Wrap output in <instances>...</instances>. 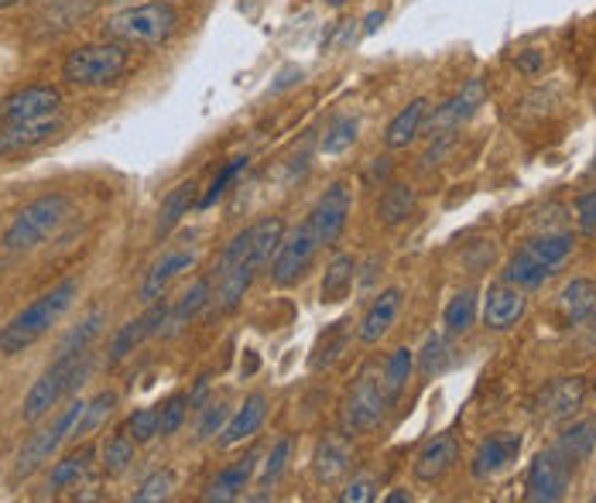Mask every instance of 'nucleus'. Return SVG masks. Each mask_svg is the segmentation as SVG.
Instances as JSON below:
<instances>
[{"mask_svg": "<svg viewBox=\"0 0 596 503\" xmlns=\"http://www.w3.org/2000/svg\"><path fill=\"white\" fill-rule=\"evenodd\" d=\"M380 21H385V11H370V14H367V21H364V32H367V35H374V32L380 28Z\"/></svg>", "mask_w": 596, "mask_h": 503, "instance_id": "obj_53", "label": "nucleus"}, {"mask_svg": "<svg viewBox=\"0 0 596 503\" xmlns=\"http://www.w3.org/2000/svg\"><path fill=\"white\" fill-rule=\"evenodd\" d=\"M145 335H148V329H145V319H134V322H127L121 332H117V340H113V346H110V359H107V364L110 367H117V364H121V359L141 343V340H145Z\"/></svg>", "mask_w": 596, "mask_h": 503, "instance_id": "obj_42", "label": "nucleus"}, {"mask_svg": "<svg viewBox=\"0 0 596 503\" xmlns=\"http://www.w3.org/2000/svg\"><path fill=\"white\" fill-rule=\"evenodd\" d=\"M350 322H337L329 326V332L316 343V353H313V370H326L340 359V353L346 349V340H350Z\"/></svg>", "mask_w": 596, "mask_h": 503, "instance_id": "obj_35", "label": "nucleus"}, {"mask_svg": "<svg viewBox=\"0 0 596 503\" xmlns=\"http://www.w3.org/2000/svg\"><path fill=\"white\" fill-rule=\"evenodd\" d=\"M127 45L104 41V45H83L69 52L62 62V76L73 86H107L117 83L127 72Z\"/></svg>", "mask_w": 596, "mask_h": 503, "instance_id": "obj_5", "label": "nucleus"}, {"mask_svg": "<svg viewBox=\"0 0 596 503\" xmlns=\"http://www.w3.org/2000/svg\"><path fill=\"white\" fill-rule=\"evenodd\" d=\"M548 278H552V271H548L545 263L538 257H532L524 247L508 260V268H504V281L521 287V292H535V287H542Z\"/></svg>", "mask_w": 596, "mask_h": 503, "instance_id": "obj_28", "label": "nucleus"}, {"mask_svg": "<svg viewBox=\"0 0 596 503\" xmlns=\"http://www.w3.org/2000/svg\"><path fill=\"white\" fill-rule=\"evenodd\" d=\"M196 206V182L188 179V182H179L169 196H165L161 209H158V223H155V236H169L179 223H182V216H188V209Z\"/></svg>", "mask_w": 596, "mask_h": 503, "instance_id": "obj_26", "label": "nucleus"}, {"mask_svg": "<svg viewBox=\"0 0 596 503\" xmlns=\"http://www.w3.org/2000/svg\"><path fill=\"white\" fill-rule=\"evenodd\" d=\"M124 431L134 442H151L158 435V412H155V407H141V412H134L127 418Z\"/></svg>", "mask_w": 596, "mask_h": 503, "instance_id": "obj_46", "label": "nucleus"}, {"mask_svg": "<svg viewBox=\"0 0 596 503\" xmlns=\"http://www.w3.org/2000/svg\"><path fill=\"white\" fill-rule=\"evenodd\" d=\"M473 319H476V295L473 292H460L457 298L446 305V311H442V322H446V329L452 335L466 332L473 326Z\"/></svg>", "mask_w": 596, "mask_h": 503, "instance_id": "obj_38", "label": "nucleus"}, {"mask_svg": "<svg viewBox=\"0 0 596 503\" xmlns=\"http://www.w3.org/2000/svg\"><path fill=\"white\" fill-rule=\"evenodd\" d=\"M350 206H353V192H350V185H346V182H332V185L323 192V196H319L316 209L305 216V220L313 223V230H316V236H319V244H323V247L337 244V240H340V233H343V226H346V220H350Z\"/></svg>", "mask_w": 596, "mask_h": 503, "instance_id": "obj_12", "label": "nucleus"}, {"mask_svg": "<svg viewBox=\"0 0 596 503\" xmlns=\"http://www.w3.org/2000/svg\"><path fill=\"white\" fill-rule=\"evenodd\" d=\"M172 487H175V473L172 469H161V473H155L151 479H145L141 483V490L134 493V503H155V500H165L172 493Z\"/></svg>", "mask_w": 596, "mask_h": 503, "instance_id": "obj_44", "label": "nucleus"}, {"mask_svg": "<svg viewBox=\"0 0 596 503\" xmlns=\"http://www.w3.org/2000/svg\"><path fill=\"white\" fill-rule=\"evenodd\" d=\"M572 469H576V463H572L559 445L538 452L532 469H528V500L532 503H556V500H562L565 490H569Z\"/></svg>", "mask_w": 596, "mask_h": 503, "instance_id": "obj_10", "label": "nucleus"}, {"mask_svg": "<svg viewBox=\"0 0 596 503\" xmlns=\"http://www.w3.org/2000/svg\"><path fill=\"white\" fill-rule=\"evenodd\" d=\"M175 28H179V11L169 0H145V4H131L127 11H117L113 17H107L104 35L127 48H155L169 41Z\"/></svg>", "mask_w": 596, "mask_h": 503, "instance_id": "obj_3", "label": "nucleus"}, {"mask_svg": "<svg viewBox=\"0 0 596 503\" xmlns=\"http://www.w3.org/2000/svg\"><path fill=\"white\" fill-rule=\"evenodd\" d=\"M265 415H268V397L265 394H251L244 401V407L236 412L227 428L220 431V445H241L244 439H251L254 431L265 425Z\"/></svg>", "mask_w": 596, "mask_h": 503, "instance_id": "obj_23", "label": "nucleus"}, {"mask_svg": "<svg viewBox=\"0 0 596 503\" xmlns=\"http://www.w3.org/2000/svg\"><path fill=\"white\" fill-rule=\"evenodd\" d=\"M134 4H145V0H134Z\"/></svg>", "mask_w": 596, "mask_h": 503, "instance_id": "obj_57", "label": "nucleus"}, {"mask_svg": "<svg viewBox=\"0 0 596 503\" xmlns=\"http://www.w3.org/2000/svg\"><path fill=\"white\" fill-rule=\"evenodd\" d=\"M289 455H292V439L275 442V449H271V455H268L265 469H260V479H257V483L265 487V490L275 487V483H278V476L284 473V466H289Z\"/></svg>", "mask_w": 596, "mask_h": 503, "instance_id": "obj_43", "label": "nucleus"}, {"mask_svg": "<svg viewBox=\"0 0 596 503\" xmlns=\"http://www.w3.org/2000/svg\"><path fill=\"white\" fill-rule=\"evenodd\" d=\"M583 397H586V380L583 377H559L535 397V415L548 418V421L569 418L583 404Z\"/></svg>", "mask_w": 596, "mask_h": 503, "instance_id": "obj_15", "label": "nucleus"}, {"mask_svg": "<svg viewBox=\"0 0 596 503\" xmlns=\"http://www.w3.org/2000/svg\"><path fill=\"white\" fill-rule=\"evenodd\" d=\"M556 445L569 455L572 463L589 459V452L596 445V418H583V421H576L572 428H565Z\"/></svg>", "mask_w": 596, "mask_h": 503, "instance_id": "obj_33", "label": "nucleus"}, {"mask_svg": "<svg viewBox=\"0 0 596 503\" xmlns=\"http://www.w3.org/2000/svg\"><path fill=\"white\" fill-rule=\"evenodd\" d=\"M388 397H385V383H380V370L374 364H367L361 370V377L353 380V388L343 401V412H340V425L346 435H361V431H370L380 425L388 412Z\"/></svg>", "mask_w": 596, "mask_h": 503, "instance_id": "obj_7", "label": "nucleus"}, {"mask_svg": "<svg viewBox=\"0 0 596 503\" xmlns=\"http://www.w3.org/2000/svg\"><path fill=\"white\" fill-rule=\"evenodd\" d=\"M134 439L127 435V431H121V435L107 439L104 445V473L107 476H121L131 463H134Z\"/></svg>", "mask_w": 596, "mask_h": 503, "instance_id": "obj_37", "label": "nucleus"}, {"mask_svg": "<svg viewBox=\"0 0 596 503\" xmlns=\"http://www.w3.org/2000/svg\"><path fill=\"white\" fill-rule=\"evenodd\" d=\"M559 308H562V316L569 326H583L596 316V284L586 281V278H576V281H569L562 287V295H559Z\"/></svg>", "mask_w": 596, "mask_h": 503, "instance_id": "obj_24", "label": "nucleus"}, {"mask_svg": "<svg viewBox=\"0 0 596 503\" xmlns=\"http://www.w3.org/2000/svg\"><path fill=\"white\" fill-rule=\"evenodd\" d=\"M572 247H576V240H572V233H565V230H559V233L545 230V233L532 236L528 244H524V250H528L532 257H538L548 271L562 268V263L569 260V254H572Z\"/></svg>", "mask_w": 596, "mask_h": 503, "instance_id": "obj_27", "label": "nucleus"}, {"mask_svg": "<svg viewBox=\"0 0 596 503\" xmlns=\"http://www.w3.org/2000/svg\"><path fill=\"white\" fill-rule=\"evenodd\" d=\"M356 131H361V120L356 116H337L323 134V155H343L356 144Z\"/></svg>", "mask_w": 596, "mask_h": 503, "instance_id": "obj_36", "label": "nucleus"}, {"mask_svg": "<svg viewBox=\"0 0 596 503\" xmlns=\"http://www.w3.org/2000/svg\"><path fill=\"white\" fill-rule=\"evenodd\" d=\"M457 459H460V442L452 435H436L415 455V479L418 483H436V479H442L457 466Z\"/></svg>", "mask_w": 596, "mask_h": 503, "instance_id": "obj_18", "label": "nucleus"}, {"mask_svg": "<svg viewBox=\"0 0 596 503\" xmlns=\"http://www.w3.org/2000/svg\"><path fill=\"white\" fill-rule=\"evenodd\" d=\"M576 223L583 236H596V188L583 192L576 199Z\"/></svg>", "mask_w": 596, "mask_h": 503, "instance_id": "obj_49", "label": "nucleus"}, {"mask_svg": "<svg viewBox=\"0 0 596 503\" xmlns=\"http://www.w3.org/2000/svg\"><path fill=\"white\" fill-rule=\"evenodd\" d=\"M17 4V0H0V11H4V8H14Z\"/></svg>", "mask_w": 596, "mask_h": 503, "instance_id": "obj_56", "label": "nucleus"}, {"mask_svg": "<svg viewBox=\"0 0 596 503\" xmlns=\"http://www.w3.org/2000/svg\"><path fill=\"white\" fill-rule=\"evenodd\" d=\"M412 212H415V188L391 182L385 188V196H380V203H377V220L385 226H401Z\"/></svg>", "mask_w": 596, "mask_h": 503, "instance_id": "obj_29", "label": "nucleus"}, {"mask_svg": "<svg viewBox=\"0 0 596 503\" xmlns=\"http://www.w3.org/2000/svg\"><path fill=\"white\" fill-rule=\"evenodd\" d=\"M353 274H356V260L350 254L332 257V263L326 268V278H323V302L326 305H340L350 295Z\"/></svg>", "mask_w": 596, "mask_h": 503, "instance_id": "obj_31", "label": "nucleus"}, {"mask_svg": "<svg viewBox=\"0 0 596 503\" xmlns=\"http://www.w3.org/2000/svg\"><path fill=\"white\" fill-rule=\"evenodd\" d=\"M343 503H367L374 500V479L370 476H361V479H353V483L340 493Z\"/></svg>", "mask_w": 596, "mask_h": 503, "instance_id": "obj_50", "label": "nucleus"}, {"mask_svg": "<svg viewBox=\"0 0 596 503\" xmlns=\"http://www.w3.org/2000/svg\"><path fill=\"white\" fill-rule=\"evenodd\" d=\"M284 240V223L278 216H268V220H257L254 226H247L244 233H236L227 250L217 260V271H212V305L217 311H233L241 305V298L247 295V287L254 281V274L265 268V263L275 260L278 247Z\"/></svg>", "mask_w": 596, "mask_h": 503, "instance_id": "obj_1", "label": "nucleus"}, {"mask_svg": "<svg viewBox=\"0 0 596 503\" xmlns=\"http://www.w3.org/2000/svg\"><path fill=\"white\" fill-rule=\"evenodd\" d=\"M113 404H117V397L110 394V391H104V394H97L93 397L86 407H83V418H80V425L73 428V439H80V435H89L93 428H100V421L113 412Z\"/></svg>", "mask_w": 596, "mask_h": 503, "instance_id": "obj_41", "label": "nucleus"}, {"mask_svg": "<svg viewBox=\"0 0 596 503\" xmlns=\"http://www.w3.org/2000/svg\"><path fill=\"white\" fill-rule=\"evenodd\" d=\"M254 466H257V452H247L244 459H236L230 463L227 469L217 473V479L209 483V490L203 493L206 503H230L244 493V487L251 483V476H254Z\"/></svg>", "mask_w": 596, "mask_h": 503, "instance_id": "obj_20", "label": "nucleus"}, {"mask_svg": "<svg viewBox=\"0 0 596 503\" xmlns=\"http://www.w3.org/2000/svg\"><path fill=\"white\" fill-rule=\"evenodd\" d=\"M69 216V199L59 196V192H52V196H41L35 203H28L25 209H21L14 216V223L8 226L4 233V247L21 254V250H32L38 247L41 240H49Z\"/></svg>", "mask_w": 596, "mask_h": 503, "instance_id": "obj_6", "label": "nucleus"}, {"mask_svg": "<svg viewBox=\"0 0 596 503\" xmlns=\"http://www.w3.org/2000/svg\"><path fill=\"white\" fill-rule=\"evenodd\" d=\"M209 295H212V281L209 278H203V281H196L193 287H188V292L179 298V305L169 308V335L182 332L188 322H193L199 311L209 305Z\"/></svg>", "mask_w": 596, "mask_h": 503, "instance_id": "obj_30", "label": "nucleus"}, {"mask_svg": "<svg viewBox=\"0 0 596 503\" xmlns=\"http://www.w3.org/2000/svg\"><path fill=\"white\" fill-rule=\"evenodd\" d=\"M521 452V439L511 435V431H500V435H490L481 442V449L473 452V463H470V473L476 479H490L497 473H504Z\"/></svg>", "mask_w": 596, "mask_h": 503, "instance_id": "obj_16", "label": "nucleus"}, {"mask_svg": "<svg viewBox=\"0 0 596 503\" xmlns=\"http://www.w3.org/2000/svg\"><path fill=\"white\" fill-rule=\"evenodd\" d=\"M350 463H353V445L346 439V431H332V435L319 439V445L313 452V473L319 483L329 487V483H337V479H343Z\"/></svg>", "mask_w": 596, "mask_h": 503, "instance_id": "obj_17", "label": "nucleus"}, {"mask_svg": "<svg viewBox=\"0 0 596 503\" xmlns=\"http://www.w3.org/2000/svg\"><path fill=\"white\" fill-rule=\"evenodd\" d=\"M100 329H104V311L97 308V311H89V316L80 322V329H73V332H69L65 340L59 343V356H62V353H80V349H89V343L97 340Z\"/></svg>", "mask_w": 596, "mask_h": 503, "instance_id": "obj_40", "label": "nucleus"}, {"mask_svg": "<svg viewBox=\"0 0 596 503\" xmlns=\"http://www.w3.org/2000/svg\"><path fill=\"white\" fill-rule=\"evenodd\" d=\"M514 62H518V69H521V72H538V69H542V52H535V48H528V52H521Z\"/></svg>", "mask_w": 596, "mask_h": 503, "instance_id": "obj_51", "label": "nucleus"}, {"mask_svg": "<svg viewBox=\"0 0 596 503\" xmlns=\"http://www.w3.org/2000/svg\"><path fill=\"white\" fill-rule=\"evenodd\" d=\"M425 116H428V100H412L409 107H404L391 124H388V131H385V144L391 151H398V148H409V144L422 134V127H425Z\"/></svg>", "mask_w": 596, "mask_h": 503, "instance_id": "obj_25", "label": "nucleus"}, {"mask_svg": "<svg viewBox=\"0 0 596 503\" xmlns=\"http://www.w3.org/2000/svg\"><path fill=\"white\" fill-rule=\"evenodd\" d=\"M59 131V120L56 116H45V120H25V124H8L0 131V158L14 155V151H25L35 148V144L49 140Z\"/></svg>", "mask_w": 596, "mask_h": 503, "instance_id": "obj_22", "label": "nucleus"}, {"mask_svg": "<svg viewBox=\"0 0 596 503\" xmlns=\"http://www.w3.org/2000/svg\"><path fill=\"white\" fill-rule=\"evenodd\" d=\"M83 401H76V404H69L65 412L56 418V425L52 428H45V431H38V435H32L28 442H25V449L17 452V466H14V479H25V476H32V473H38L45 463L52 459V452L65 442V439H73V428L80 425V418H83Z\"/></svg>", "mask_w": 596, "mask_h": 503, "instance_id": "obj_9", "label": "nucleus"}, {"mask_svg": "<svg viewBox=\"0 0 596 503\" xmlns=\"http://www.w3.org/2000/svg\"><path fill=\"white\" fill-rule=\"evenodd\" d=\"M89 370V349H80V353H62L56 364L45 370L38 380H35V388L28 391L25 397V407H21V415H25V421H38L52 412V407L65 397V394H73L83 377Z\"/></svg>", "mask_w": 596, "mask_h": 503, "instance_id": "obj_4", "label": "nucleus"}, {"mask_svg": "<svg viewBox=\"0 0 596 503\" xmlns=\"http://www.w3.org/2000/svg\"><path fill=\"white\" fill-rule=\"evenodd\" d=\"M401 298H404V295H401V287H388V292H380V295L374 298V305L367 308V316H364L361 329H356V340L367 343V346H374V343L385 340V332L394 326L398 311H401Z\"/></svg>", "mask_w": 596, "mask_h": 503, "instance_id": "obj_19", "label": "nucleus"}, {"mask_svg": "<svg viewBox=\"0 0 596 503\" xmlns=\"http://www.w3.org/2000/svg\"><path fill=\"white\" fill-rule=\"evenodd\" d=\"M244 168H247V158H233L230 164H223L220 168V175L217 179H212V185H209V192H206V196L199 199V209H209L212 203H217L220 196H223V192H227V185L236 179V175H241L244 172Z\"/></svg>", "mask_w": 596, "mask_h": 503, "instance_id": "obj_45", "label": "nucleus"}, {"mask_svg": "<svg viewBox=\"0 0 596 503\" xmlns=\"http://www.w3.org/2000/svg\"><path fill=\"white\" fill-rule=\"evenodd\" d=\"M484 100H487L484 79H466L463 89L452 96V100H446L433 113V120H428V137H433V140H452V134H457L466 124V120L484 107Z\"/></svg>", "mask_w": 596, "mask_h": 503, "instance_id": "obj_11", "label": "nucleus"}, {"mask_svg": "<svg viewBox=\"0 0 596 503\" xmlns=\"http://www.w3.org/2000/svg\"><path fill=\"white\" fill-rule=\"evenodd\" d=\"M412 367H415V353L409 346H401L388 356V364L385 370H380V383H385V397L394 404L404 391V383H409L412 377Z\"/></svg>", "mask_w": 596, "mask_h": 503, "instance_id": "obj_32", "label": "nucleus"}, {"mask_svg": "<svg viewBox=\"0 0 596 503\" xmlns=\"http://www.w3.org/2000/svg\"><path fill=\"white\" fill-rule=\"evenodd\" d=\"M528 311V298H524L521 287L514 284H494L487 298H484V326L494 332H508L511 326H518Z\"/></svg>", "mask_w": 596, "mask_h": 503, "instance_id": "obj_14", "label": "nucleus"}, {"mask_svg": "<svg viewBox=\"0 0 596 503\" xmlns=\"http://www.w3.org/2000/svg\"><path fill=\"white\" fill-rule=\"evenodd\" d=\"M76 292H80V284L73 278H65L59 287H52V292H45L41 298H35L32 305L21 308L17 316L0 329V353L11 356V353H21V349H28L32 343H38L41 335L69 311Z\"/></svg>", "mask_w": 596, "mask_h": 503, "instance_id": "obj_2", "label": "nucleus"}, {"mask_svg": "<svg viewBox=\"0 0 596 503\" xmlns=\"http://www.w3.org/2000/svg\"><path fill=\"white\" fill-rule=\"evenodd\" d=\"M206 388H209V377H199V383H196V391H193V394H188V407H196V404L203 401Z\"/></svg>", "mask_w": 596, "mask_h": 503, "instance_id": "obj_54", "label": "nucleus"}, {"mask_svg": "<svg viewBox=\"0 0 596 503\" xmlns=\"http://www.w3.org/2000/svg\"><path fill=\"white\" fill-rule=\"evenodd\" d=\"M409 500H412L409 493H391V496H388V503H409Z\"/></svg>", "mask_w": 596, "mask_h": 503, "instance_id": "obj_55", "label": "nucleus"}, {"mask_svg": "<svg viewBox=\"0 0 596 503\" xmlns=\"http://www.w3.org/2000/svg\"><path fill=\"white\" fill-rule=\"evenodd\" d=\"M62 103V96L56 86H28V89H17L11 93L4 103H0V120L4 124H25V120H45V116H56Z\"/></svg>", "mask_w": 596, "mask_h": 503, "instance_id": "obj_13", "label": "nucleus"}, {"mask_svg": "<svg viewBox=\"0 0 596 503\" xmlns=\"http://www.w3.org/2000/svg\"><path fill=\"white\" fill-rule=\"evenodd\" d=\"M230 421V407L227 404H206L203 407V418H199V439H212L220 435Z\"/></svg>", "mask_w": 596, "mask_h": 503, "instance_id": "obj_48", "label": "nucleus"}, {"mask_svg": "<svg viewBox=\"0 0 596 503\" xmlns=\"http://www.w3.org/2000/svg\"><path fill=\"white\" fill-rule=\"evenodd\" d=\"M370 182H388L391 179V161L388 158H377L374 164H370V175H367Z\"/></svg>", "mask_w": 596, "mask_h": 503, "instance_id": "obj_52", "label": "nucleus"}, {"mask_svg": "<svg viewBox=\"0 0 596 503\" xmlns=\"http://www.w3.org/2000/svg\"><path fill=\"white\" fill-rule=\"evenodd\" d=\"M185 407H188V397L185 394H175L169 404L161 407L158 412V435L165 439V435H175V431L182 428V421H185Z\"/></svg>", "mask_w": 596, "mask_h": 503, "instance_id": "obj_47", "label": "nucleus"}, {"mask_svg": "<svg viewBox=\"0 0 596 503\" xmlns=\"http://www.w3.org/2000/svg\"><path fill=\"white\" fill-rule=\"evenodd\" d=\"M449 367V343H446V335L433 332L425 340L422 353H418V373L422 377H436Z\"/></svg>", "mask_w": 596, "mask_h": 503, "instance_id": "obj_39", "label": "nucleus"}, {"mask_svg": "<svg viewBox=\"0 0 596 503\" xmlns=\"http://www.w3.org/2000/svg\"><path fill=\"white\" fill-rule=\"evenodd\" d=\"M593 394H596V383H593Z\"/></svg>", "mask_w": 596, "mask_h": 503, "instance_id": "obj_58", "label": "nucleus"}, {"mask_svg": "<svg viewBox=\"0 0 596 503\" xmlns=\"http://www.w3.org/2000/svg\"><path fill=\"white\" fill-rule=\"evenodd\" d=\"M319 236H316V230H313V223H299L289 236L281 240V247H278V254H275V260H271V281L278 284V287H292L295 281H302L305 278V271L313 268V260H316V254H319Z\"/></svg>", "mask_w": 596, "mask_h": 503, "instance_id": "obj_8", "label": "nucleus"}, {"mask_svg": "<svg viewBox=\"0 0 596 503\" xmlns=\"http://www.w3.org/2000/svg\"><path fill=\"white\" fill-rule=\"evenodd\" d=\"M89 463H93V449H89V445H83V449L73 452V455H65L62 463H56V469H52V476H49V487H52V490L80 487V479L86 476Z\"/></svg>", "mask_w": 596, "mask_h": 503, "instance_id": "obj_34", "label": "nucleus"}, {"mask_svg": "<svg viewBox=\"0 0 596 503\" xmlns=\"http://www.w3.org/2000/svg\"><path fill=\"white\" fill-rule=\"evenodd\" d=\"M196 263V254L193 250H172V254H165L155 268L148 271L145 284H141V302L151 305L165 295V287H169L172 278H179L182 271H188Z\"/></svg>", "mask_w": 596, "mask_h": 503, "instance_id": "obj_21", "label": "nucleus"}]
</instances>
